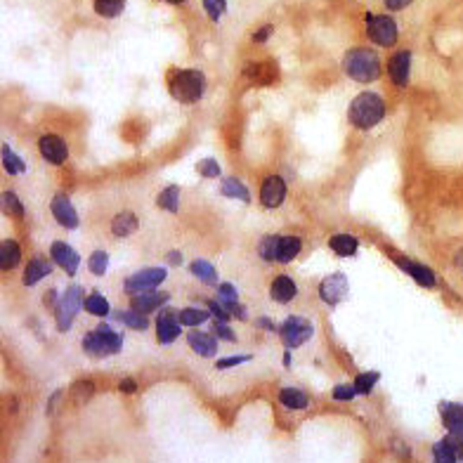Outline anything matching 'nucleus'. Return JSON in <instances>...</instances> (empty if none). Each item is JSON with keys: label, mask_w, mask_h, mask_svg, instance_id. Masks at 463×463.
<instances>
[{"label": "nucleus", "mask_w": 463, "mask_h": 463, "mask_svg": "<svg viewBox=\"0 0 463 463\" xmlns=\"http://www.w3.org/2000/svg\"><path fill=\"white\" fill-rule=\"evenodd\" d=\"M348 116L355 128L369 130L383 121L385 102L376 95V92H362L359 97L352 99V104H350V109H348Z\"/></svg>", "instance_id": "obj_1"}, {"label": "nucleus", "mask_w": 463, "mask_h": 463, "mask_svg": "<svg viewBox=\"0 0 463 463\" xmlns=\"http://www.w3.org/2000/svg\"><path fill=\"white\" fill-rule=\"evenodd\" d=\"M409 71H411V52L409 50H399L397 55H392L390 64H387V73L390 80L399 87L409 83Z\"/></svg>", "instance_id": "obj_14"}, {"label": "nucleus", "mask_w": 463, "mask_h": 463, "mask_svg": "<svg viewBox=\"0 0 463 463\" xmlns=\"http://www.w3.org/2000/svg\"><path fill=\"white\" fill-rule=\"evenodd\" d=\"M83 303H85V300H83V293H80L78 286H71V289L64 293V298L59 300L57 310H55V315H57V329L59 331H69V327H71V322H73V317L78 315V310H80V305H83Z\"/></svg>", "instance_id": "obj_8"}, {"label": "nucleus", "mask_w": 463, "mask_h": 463, "mask_svg": "<svg viewBox=\"0 0 463 463\" xmlns=\"http://www.w3.org/2000/svg\"><path fill=\"white\" fill-rule=\"evenodd\" d=\"M346 73L357 83H373L380 76V57L366 48L352 50L346 57Z\"/></svg>", "instance_id": "obj_3"}, {"label": "nucleus", "mask_w": 463, "mask_h": 463, "mask_svg": "<svg viewBox=\"0 0 463 463\" xmlns=\"http://www.w3.org/2000/svg\"><path fill=\"white\" fill-rule=\"evenodd\" d=\"M411 3H414V0H383V5H385V8H387V10H392V12L409 8Z\"/></svg>", "instance_id": "obj_48"}, {"label": "nucleus", "mask_w": 463, "mask_h": 463, "mask_svg": "<svg viewBox=\"0 0 463 463\" xmlns=\"http://www.w3.org/2000/svg\"><path fill=\"white\" fill-rule=\"evenodd\" d=\"M456 265H459V270H463V251H459V255H456Z\"/></svg>", "instance_id": "obj_52"}, {"label": "nucleus", "mask_w": 463, "mask_h": 463, "mask_svg": "<svg viewBox=\"0 0 463 463\" xmlns=\"http://www.w3.org/2000/svg\"><path fill=\"white\" fill-rule=\"evenodd\" d=\"M92 8H95L97 15L104 17V20H116V17L126 10V0H95Z\"/></svg>", "instance_id": "obj_28"}, {"label": "nucleus", "mask_w": 463, "mask_h": 463, "mask_svg": "<svg viewBox=\"0 0 463 463\" xmlns=\"http://www.w3.org/2000/svg\"><path fill=\"white\" fill-rule=\"evenodd\" d=\"M286 199V183L279 175H270L260 187V201L265 208H279Z\"/></svg>", "instance_id": "obj_10"}, {"label": "nucleus", "mask_w": 463, "mask_h": 463, "mask_svg": "<svg viewBox=\"0 0 463 463\" xmlns=\"http://www.w3.org/2000/svg\"><path fill=\"white\" fill-rule=\"evenodd\" d=\"M50 255H52V260L57 262V265L69 274V277H73V274L78 272L80 258H78V253L73 251L71 246H69V243H64V241H55V243H52V248H50Z\"/></svg>", "instance_id": "obj_12"}, {"label": "nucleus", "mask_w": 463, "mask_h": 463, "mask_svg": "<svg viewBox=\"0 0 463 463\" xmlns=\"http://www.w3.org/2000/svg\"><path fill=\"white\" fill-rule=\"evenodd\" d=\"M190 348L194 350L197 355H201V357H215V352H218V341L213 336H208V334H190Z\"/></svg>", "instance_id": "obj_20"}, {"label": "nucleus", "mask_w": 463, "mask_h": 463, "mask_svg": "<svg viewBox=\"0 0 463 463\" xmlns=\"http://www.w3.org/2000/svg\"><path fill=\"white\" fill-rule=\"evenodd\" d=\"M22 260V248L20 243L15 241H3V246H0V267L3 270H12V267H17Z\"/></svg>", "instance_id": "obj_24"}, {"label": "nucleus", "mask_w": 463, "mask_h": 463, "mask_svg": "<svg viewBox=\"0 0 463 463\" xmlns=\"http://www.w3.org/2000/svg\"><path fill=\"white\" fill-rule=\"evenodd\" d=\"M442 423L452 435H459L463 430V404H444L442 406Z\"/></svg>", "instance_id": "obj_19"}, {"label": "nucleus", "mask_w": 463, "mask_h": 463, "mask_svg": "<svg viewBox=\"0 0 463 463\" xmlns=\"http://www.w3.org/2000/svg\"><path fill=\"white\" fill-rule=\"evenodd\" d=\"M208 310L213 312V315H215L218 322H227V319H229V312H227V308H225V305L218 303V300H208Z\"/></svg>", "instance_id": "obj_45"}, {"label": "nucleus", "mask_w": 463, "mask_h": 463, "mask_svg": "<svg viewBox=\"0 0 463 463\" xmlns=\"http://www.w3.org/2000/svg\"><path fill=\"white\" fill-rule=\"evenodd\" d=\"M190 272L194 274V277L206 281V284H218V272L208 260H194L190 265Z\"/></svg>", "instance_id": "obj_30"}, {"label": "nucleus", "mask_w": 463, "mask_h": 463, "mask_svg": "<svg viewBox=\"0 0 463 463\" xmlns=\"http://www.w3.org/2000/svg\"><path fill=\"white\" fill-rule=\"evenodd\" d=\"M222 197H227V199H239V201H243V204H248L251 201V194H248V187L241 183L239 178H227V180H222Z\"/></svg>", "instance_id": "obj_25"}, {"label": "nucleus", "mask_w": 463, "mask_h": 463, "mask_svg": "<svg viewBox=\"0 0 463 463\" xmlns=\"http://www.w3.org/2000/svg\"><path fill=\"white\" fill-rule=\"evenodd\" d=\"M123 348V338L121 334H116L111 327L106 324H99L95 331L85 334L83 338V350L90 357H109V355L121 352Z\"/></svg>", "instance_id": "obj_4"}, {"label": "nucleus", "mask_w": 463, "mask_h": 463, "mask_svg": "<svg viewBox=\"0 0 463 463\" xmlns=\"http://www.w3.org/2000/svg\"><path fill=\"white\" fill-rule=\"evenodd\" d=\"M355 395H357V387H355V385H338V387H334V397L343 399V402L352 399Z\"/></svg>", "instance_id": "obj_43"}, {"label": "nucleus", "mask_w": 463, "mask_h": 463, "mask_svg": "<svg viewBox=\"0 0 463 463\" xmlns=\"http://www.w3.org/2000/svg\"><path fill=\"white\" fill-rule=\"evenodd\" d=\"M433 459L437 463H454L459 461V440L456 435L449 433V437H444L433 447Z\"/></svg>", "instance_id": "obj_16"}, {"label": "nucleus", "mask_w": 463, "mask_h": 463, "mask_svg": "<svg viewBox=\"0 0 463 463\" xmlns=\"http://www.w3.org/2000/svg\"><path fill=\"white\" fill-rule=\"evenodd\" d=\"M296 293H298V289H296V284H293L291 277H284V274H281V277H277L272 281L270 296H272L274 303H281V305L291 303V300L296 298Z\"/></svg>", "instance_id": "obj_17"}, {"label": "nucleus", "mask_w": 463, "mask_h": 463, "mask_svg": "<svg viewBox=\"0 0 463 463\" xmlns=\"http://www.w3.org/2000/svg\"><path fill=\"white\" fill-rule=\"evenodd\" d=\"M50 211H52L55 220H57L62 227H66V229H76L78 227V213H76V208H73L71 201H69L64 194H57V197L52 199V204H50Z\"/></svg>", "instance_id": "obj_13"}, {"label": "nucleus", "mask_w": 463, "mask_h": 463, "mask_svg": "<svg viewBox=\"0 0 463 463\" xmlns=\"http://www.w3.org/2000/svg\"><path fill=\"white\" fill-rule=\"evenodd\" d=\"M399 267H404L406 272L414 277L418 284L421 286H435L437 284V277H435V272L433 270H428L425 265H418V262H409V260H399Z\"/></svg>", "instance_id": "obj_22"}, {"label": "nucleus", "mask_w": 463, "mask_h": 463, "mask_svg": "<svg viewBox=\"0 0 463 463\" xmlns=\"http://www.w3.org/2000/svg\"><path fill=\"white\" fill-rule=\"evenodd\" d=\"M171 95L183 104H194L204 97L206 92V76L197 69H187V71H175L171 83H168Z\"/></svg>", "instance_id": "obj_2"}, {"label": "nucleus", "mask_w": 463, "mask_h": 463, "mask_svg": "<svg viewBox=\"0 0 463 463\" xmlns=\"http://www.w3.org/2000/svg\"><path fill=\"white\" fill-rule=\"evenodd\" d=\"M83 308L90 312V315H95V317H109V312H111L109 300H106L102 293H92V296H87L85 303H83Z\"/></svg>", "instance_id": "obj_31"}, {"label": "nucleus", "mask_w": 463, "mask_h": 463, "mask_svg": "<svg viewBox=\"0 0 463 463\" xmlns=\"http://www.w3.org/2000/svg\"><path fill=\"white\" fill-rule=\"evenodd\" d=\"M279 402L284 406H289V409H305V406L310 404V399L303 390H298V387H284V390L279 392Z\"/></svg>", "instance_id": "obj_27"}, {"label": "nucleus", "mask_w": 463, "mask_h": 463, "mask_svg": "<svg viewBox=\"0 0 463 463\" xmlns=\"http://www.w3.org/2000/svg\"><path fill=\"white\" fill-rule=\"evenodd\" d=\"M168 260H173V265H180V260H183V258H180L178 251H173V253H168Z\"/></svg>", "instance_id": "obj_50"}, {"label": "nucleus", "mask_w": 463, "mask_h": 463, "mask_svg": "<svg viewBox=\"0 0 463 463\" xmlns=\"http://www.w3.org/2000/svg\"><path fill=\"white\" fill-rule=\"evenodd\" d=\"M279 334H281V341L286 343V348H298L310 341L312 334H315V327H312L305 317H289L281 324Z\"/></svg>", "instance_id": "obj_6"}, {"label": "nucleus", "mask_w": 463, "mask_h": 463, "mask_svg": "<svg viewBox=\"0 0 463 463\" xmlns=\"http://www.w3.org/2000/svg\"><path fill=\"white\" fill-rule=\"evenodd\" d=\"M3 208H5V213H10V215H15V218H22V215H24V204H22L20 199H17L12 192H5V194H3Z\"/></svg>", "instance_id": "obj_40"}, {"label": "nucleus", "mask_w": 463, "mask_h": 463, "mask_svg": "<svg viewBox=\"0 0 463 463\" xmlns=\"http://www.w3.org/2000/svg\"><path fill=\"white\" fill-rule=\"evenodd\" d=\"M135 390H137L135 380H121V392H135Z\"/></svg>", "instance_id": "obj_49"}, {"label": "nucleus", "mask_w": 463, "mask_h": 463, "mask_svg": "<svg viewBox=\"0 0 463 463\" xmlns=\"http://www.w3.org/2000/svg\"><path fill=\"white\" fill-rule=\"evenodd\" d=\"M180 329H183V322H180V315H175L173 310H164L156 317V336L164 346L173 343L180 336Z\"/></svg>", "instance_id": "obj_11"}, {"label": "nucleus", "mask_w": 463, "mask_h": 463, "mask_svg": "<svg viewBox=\"0 0 463 463\" xmlns=\"http://www.w3.org/2000/svg\"><path fill=\"white\" fill-rule=\"evenodd\" d=\"M277 248H279V236H265L258 246V255L267 262H277Z\"/></svg>", "instance_id": "obj_34"}, {"label": "nucleus", "mask_w": 463, "mask_h": 463, "mask_svg": "<svg viewBox=\"0 0 463 463\" xmlns=\"http://www.w3.org/2000/svg\"><path fill=\"white\" fill-rule=\"evenodd\" d=\"M260 327H265V329H270V331H274V324L270 322V319H260Z\"/></svg>", "instance_id": "obj_51"}, {"label": "nucleus", "mask_w": 463, "mask_h": 463, "mask_svg": "<svg viewBox=\"0 0 463 463\" xmlns=\"http://www.w3.org/2000/svg\"><path fill=\"white\" fill-rule=\"evenodd\" d=\"M243 362H251V355H234V357H227V359H220L218 362V369H229V366H239Z\"/></svg>", "instance_id": "obj_44"}, {"label": "nucleus", "mask_w": 463, "mask_h": 463, "mask_svg": "<svg viewBox=\"0 0 463 463\" xmlns=\"http://www.w3.org/2000/svg\"><path fill=\"white\" fill-rule=\"evenodd\" d=\"M319 296L322 300H327L329 305H338L341 300H346L348 296V277L346 274H331L319 284Z\"/></svg>", "instance_id": "obj_9"}, {"label": "nucleus", "mask_w": 463, "mask_h": 463, "mask_svg": "<svg viewBox=\"0 0 463 463\" xmlns=\"http://www.w3.org/2000/svg\"><path fill=\"white\" fill-rule=\"evenodd\" d=\"M206 15L211 17L213 22H220V17L227 12V0H201Z\"/></svg>", "instance_id": "obj_38"}, {"label": "nucleus", "mask_w": 463, "mask_h": 463, "mask_svg": "<svg viewBox=\"0 0 463 463\" xmlns=\"http://www.w3.org/2000/svg\"><path fill=\"white\" fill-rule=\"evenodd\" d=\"M178 199H180V187H166V190L159 194L156 204H159V208L175 213L178 211Z\"/></svg>", "instance_id": "obj_33"}, {"label": "nucleus", "mask_w": 463, "mask_h": 463, "mask_svg": "<svg viewBox=\"0 0 463 463\" xmlns=\"http://www.w3.org/2000/svg\"><path fill=\"white\" fill-rule=\"evenodd\" d=\"M166 3H171V5H183L185 0H166Z\"/></svg>", "instance_id": "obj_53"}, {"label": "nucleus", "mask_w": 463, "mask_h": 463, "mask_svg": "<svg viewBox=\"0 0 463 463\" xmlns=\"http://www.w3.org/2000/svg\"><path fill=\"white\" fill-rule=\"evenodd\" d=\"M118 317H121V322L126 324V327H130V329H135V331H145L147 327H149V319H147V315L145 312H140V310H123V312H118Z\"/></svg>", "instance_id": "obj_32"}, {"label": "nucleus", "mask_w": 463, "mask_h": 463, "mask_svg": "<svg viewBox=\"0 0 463 463\" xmlns=\"http://www.w3.org/2000/svg\"><path fill=\"white\" fill-rule=\"evenodd\" d=\"M52 272V265L43 258H34L24 270V286H36L41 279H45L48 274Z\"/></svg>", "instance_id": "obj_21"}, {"label": "nucleus", "mask_w": 463, "mask_h": 463, "mask_svg": "<svg viewBox=\"0 0 463 463\" xmlns=\"http://www.w3.org/2000/svg\"><path fill=\"white\" fill-rule=\"evenodd\" d=\"M106 265H109V255L104 251H95L90 255V260H87V267H90L92 274H97V277H102L106 272Z\"/></svg>", "instance_id": "obj_39"}, {"label": "nucleus", "mask_w": 463, "mask_h": 463, "mask_svg": "<svg viewBox=\"0 0 463 463\" xmlns=\"http://www.w3.org/2000/svg\"><path fill=\"white\" fill-rule=\"evenodd\" d=\"M168 298H171V296H168V293H159V291L137 293V296L133 298V308H135V310H140V312H145V315H149V312L159 310Z\"/></svg>", "instance_id": "obj_18"}, {"label": "nucleus", "mask_w": 463, "mask_h": 463, "mask_svg": "<svg viewBox=\"0 0 463 463\" xmlns=\"http://www.w3.org/2000/svg\"><path fill=\"white\" fill-rule=\"evenodd\" d=\"M111 232H114L116 236H130L133 232H137V218L133 213H121V215H116L114 222H111Z\"/></svg>", "instance_id": "obj_29"}, {"label": "nucleus", "mask_w": 463, "mask_h": 463, "mask_svg": "<svg viewBox=\"0 0 463 463\" xmlns=\"http://www.w3.org/2000/svg\"><path fill=\"white\" fill-rule=\"evenodd\" d=\"M161 281H166V270L164 267H147V270H140L135 272L133 277L126 279V293H147V291H154L156 286H161Z\"/></svg>", "instance_id": "obj_7"}, {"label": "nucleus", "mask_w": 463, "mask_h": 463, "mask_svg": "<svg viewBox=\"0 0 463 463\" xmlns=\"http://www.w3.org/2000/svg\"><path fill=\"white\" fill-rule=\"evenodd\" d=\"M215 334L220 336V338H225V341H229V343L236 341V334H234V331H232L225 322H218V324H215Z\"/></svg>", "instance_id": "obj_46"}, {"label": "nucleus", "mask_w": 463, "mask_h": 463, "mask_svg": "<svg viewBox=\"0 0 463 463\" xmlns=\"http://www.w3.org/2000/svg\"><path fill=\"white\" fill-rule=\"evenodd\" d=\"M272 31H274L272 24H267V27L258 29V31H255V34H253V43H265V41L272 36Z\"/></svg>", "instance_id": "obj_47"}, {"label": "nucleus", "mask_w": 463, "mask_h": 463, "mask_svg": "<svg viewBox=\"0 0 463 463\" xmlns=\"http://www.w3.org/2000/svg\"><path fill=\"white\" fill-rule=\"evenodd\" d=\"M3 166L10 175H17V173L27 171V168H24V161L15 152H12L10 147H3Z\"/></svg>", "instance_id": "obj_36"}, {"label": "nucleus", "mask_w": 463, "mask_h": 463, "mask_svg": "<svg viewBox=\"0 0 463 463\" xmlns=\"http://www.w3.org/2000/svg\"><path fill=\"white\" fill-rule=\"evenodd\" d=\"M208 312L197 310V308H187L180 312V322H183V327H199V324H204L206 319H208Z\"/></svg>", "instance_id": "obj_35"}, {"label": "nucleus", "mask_w": 463, "mask_h": 463, "mask_svg": "<svg viewBox=\"0 0 463 463\" xmlns=\"http://www.w3.org/2000/svg\"><path fill=\"white\" fill-rule=\"evenodd\" d=\"M329 246H331V251H334L336 255H341V258H348V255L357 253L359 243H357L355 236H350V234H336V236H331Z\"/></svg>", "instance_id": "obj_23"}, {"label": "nucleus", "mask_w": 463, "mask_h": 463, "mask_svg": "<svg viewBox=\"0 0 463 463\" xmlns=\"http://www.w3.org/2000/svg\"><path fill=\"white\" fill-rule=\"evenodd\" d=\"M197 171L204 175V178H218L220 175V164L215 159H204L197 164Z\"/></svg>", "instance_id": "obj_41"}, {"label": "nucleus", "mask_w": 463, "mask_h": 463, "mask_svg": "<svg viewBox=\"0 0 463 463\" xmlns=\"http://www.w3.org/2000/svg\"><path fill=\"white\" fill-rule=\"evenodd\" d=\"M300 253V239L298 236H279V248H277V262L286 265Z\"/></svg>", "instance_id": "obj_26"}, {"label": "nucleus", "mask_w": 463, "mask_h": 463, "mask_svg": "<svg viewBox=\"0 0 463 463\" xmlns=\"http://www.w3.org/2000/svg\"><path fill=\"white\" fill-rule=\"evenodd\" d=\"M41 154H43V159H45L48 164L62 166L66 161V156H69V147H66V142L62 140V137L45 135L41 140Z\"/></svg>", "instance_id": "obj_15"}, {"label": "nucleus", "mask_w": 463, "mask_h": 463, "mask_svg": "<svg viewBox=\"0 0 463 463\" xmlns=\"http://www.w3.org/2000/svg\"><path fill=\"white\" fill-rule=\"evenodd\" d=\"M218 296H220V303H234V300H239V296H236V289L232 284L218 286Z\"/></svg>", "instance_id": "obj_42"}, {"label": "nucleus", "mask_w": 463, "mask_h": 463, "mask_svg": "<svg viewBox=\"0 0 463 463\" xmlns=\"http://www.w3.org/2000/svg\"><path fill=\"white\" fill-rule=\"evenodd\" d=\"M380 373L376 371H369V373H362V376H357V380H355V387H357V395H369V392L373 390V385L378 383Z\"/></svg>", "instance_id": "obj_37"}, {"label": "nucleus", "mask_w": 463, "mask_h": 463, "mask_svg": "<svg viewBox=\"0 0 463 463\" xmlns=\"http://www.w3.org/2000/svg\"><path fill=\"white\" fill-rule=\"evenodd\" d=\"M366 36L380 48H392L399 38L397 22L387 15H366Z\"/></svg>", "instance_id": "obj_5"}]
</instances>
